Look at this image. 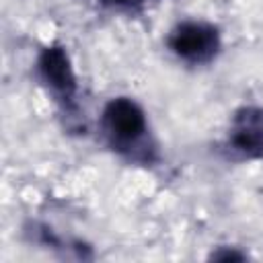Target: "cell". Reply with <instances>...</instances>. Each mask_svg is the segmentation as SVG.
Segmentation results:
<instances>
[{
    "label": "cell",
    "mask_w": 263,
    "mask_h": 263,
    "mask_svg": "<svg viewBox=\"0 0 263 263\" xmlns=\"http://www.w3.org/2000/svg\"><path fill=\"white\" fill-rule=\"evenodd\" d=\"M166 49L185 66H208L222 51V31L210 21L185 18L168 31Z\"/></svg>",
    "instance_id": "cell-3"
},
{
    "label": "cell",
    "mask_w": 263,
    "mask_h": 263,
    "mask_svg": "<svg viewBox=\"0 0 263 263\" xmlns=\"http://www.w3.org/2000/svg\"><path fill=\"white\" fill-rule=\"evenodd\" d=\"M35 78L62 117L74 121L78 117V76L68 47L58 41L43 45L35 58Z\"/></svg>",
    "instance_id": "cell-2"
},
{
    "label": "cell",
    "mask_w": 263,
    "mask_h": 263,
    "mask_svg": "<svg viewBox=\"0 0 263 263\" xmlns=\"http://www.w3.org/2000/svg\"><path fill=\"white\" fill-rule=\"evenodd\" d=\"M99 8L111 10V12H138L152 0H92Z\"/></svg>",
    "instance_id": "cell-5"
},
{
    "label": "cell",
    "mask_w": 263,
    "mask_h": 263,
    "mask_svg": "<svg viewBox=\"0 0 263 263\" xmlns=\"http://www.w3.org/2000/svg\"><path fill=\"white\" fill-rule=\"evenodd\" d=\"M99 134L105 146L129 164L152 166L160 158L148 113L132 97H113L105 103Z\"/></svg>",
    "instance_id": "cell-1"
},
{
    "label": "cell",
    "mask_w": 263,
    "mask_h": 263,
    "mask_svg": "<svg viewBox=\"0 0 263 263\" xmlns=\"http://www.w3.org/2000/svg\"><path fill=\"white\" fill-rule=\"evenodd\" d=\"M249 255L238 251V247H218L216 251H212L210 259H216V261H245Z\"/></svg>",
    "instance_id": "cell-6"
},
{
    "label": "cell",
    "mask_w": 263,
    "mask_h": 263,
    "mask_svg": "<svg viewBox=\"0 0 263 263\" xmlns=\"http://www.w3.org/2000/svg\"><path fill=\"white\" fill-rule=\"evenodd\" d=\"M222 152L236 162L263 160V105H245L232 113Z\"/></svg>",
    "instance_id": "cell-4"
}]
</instances>
